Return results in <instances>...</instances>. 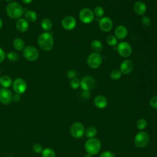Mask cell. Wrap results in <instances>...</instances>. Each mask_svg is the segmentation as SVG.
Instances as JSON below:
<instances>
[{
  "label": "cell",
  "mask_w": 157,
  "mask_h": 157,
  "mask_svg": "<svg viewBox=\"0 0 157 157\" xmlns=\"http://www.w3.org/2000/svg\"><path fill=\"white\" fill-rule=\"evenodd\" d=\"M8 157H10V156H8Z\"/></svg>",
  "instance_id": "cell-46"
},
{
  "label": "cell",
  "mask_w": 157,
  "mask_h": 157,
  "mask_svg": "<svg viewBox=\"0 0 157 157\" xmlns=\"http://www.w3.org/2000/svg\"><path fill=\"white\" fill-rule=\"evenodd\" d=\"M150 104L153 108L157 109V96H153L151 98L150 100Z\"/></svg>",
  "instance_id": "cell-35"
},
{
  "label": "cell",
  "mask_w": 157,
  "mask_h": 157,
  "mask_svg": "<svg viewBox=\"0 0 157 157\" xmlns=\"http://www.w3.org/2000/svg\"><path fill=\"white\" fill-rule=\"evenodd\" d=\"M63 27L66 30H72L73 29L76 25L75 19L72 16H66L65 17L61 22Z\"/></svg>",
  "instance_id": "cell-14"
},
{
  "label": "cell",
  "mask_w": 157,
  "mask_h": 157,
  "mask_svg": "<svg viewBox=\"0 0 157 157\" xmlns=\"http://www.w3.org/2000/svg\"><path fill=\"white\" fill-rule=\"evenodd\" d=\"M2 21L1 19H0V29L2 28Z\"/></svg>",
  "instance_id": "cell-42"
},
{
  "label": "cell",
  "mask_w": 157,
  "mask_h": 157,
  "mask_svg": "<svg viewBox=\"0 0 157 157\" xmlns=\"http://www.w3.org/2000/svg\"><path fill=\"white\" fill-rule=\"evenodd\" d=\"M102 61L101 55L99 53H91L87 59V63L90 67L92 69H96L99 67Z\"/></svg>",
  "instance_id": "cell-5"
},
{
  "label": "cell",
  "mask_w": 157,
  "mask_h": 157,
  "mask_svg": "<svg viewBox=\"0 0 157 157\" xmlns=\"http://www.w3.org/2000/svg\"><path fill=\"white\" fill-rule=\"evenodd\" d=\"M23 54L25 58L31 61L36 60L39 57L38 50L33 46H28L25 47L23 50Z\"/></svg>",
  "instance_id": "cell-9"
},
{
  "label": "cell",
  "mask_w": 157,
  "mask_h": 157,
  "mask_svg": "<svg viewBox=\"0 0 157 157\" xmlns=\"http://www.w3.org/2000/svg\"><path fill=\"white\" fill-rule=\"evenodd\" d=\"M104 9L102 7L96 6V7H94L93 13H94V15H95L98 17H102L104 15Z\"/></svg>",
  "instance_id": "cell-30"
},
{
  "label": "cell",
  "mask_w": 157,
  "mask_h": 157,
  "mask_svg": "<svg viewBox=\"0 0 157 157\" xmlns=\"http://www.w3.org/2000/svg\"><path fill=\"white\" fill-rule=\"evenodd\" d=\"M12 100V94L11 91L7 88L0 90V102L4 104H8Z\"/></svg>",
  "instance_id": "cell-13"
},
{
  "label": "cell",
  "mask_w": 157,
  "mask_h": 157,
  "mask_svg": "<svg viewBox=\"0 0 157 157\" xmlns=\"http://www.w3.org/2000/svg\"><path fill=\"white\" fill-rule=\"evenodd\" d=\"M33 151L36 153H42V151H43V147L39 144H36L33 145Z\"/></svg>",
  "instance_id": "cell-34"
},
{
  "label": "cell",
  "mask_w": 157,
  "mask_h": 157,
  "mask_svg": "<svg viewBox=\"0 0 157 157\" xmlns=\"http://www.w3.org/2000/svg\"><path fill=\"white\" fill-rule=\"evenodd\" d=\"M20 99V94H14L13 96H12V99L14 101H18Z\"/></svg>",
  "instance_id": "cell-40"
},
{
  "label": "cell",
  "mask_w": 157,
  "mask_h": 157,
  "mask_svg": "<svg viewBox=\"0 0 157 157\" xmlns=\"http://www.w3.org/2000/svg\"><path fill=\"white\" fill-rule=\"evenodd\" d=\"M101 144L100 141L95 138L88 139L85 144V148L86 152L90 155H94L98 153L101 150Z\"/></svg>",
  "instance_id": "cell-3"
},
{
  "label": "cell",
  "mask_w": 157,
  "mask_h": 157,
  "mask_svg": "<svg viewBox=\"0 0 157 157\" xmlns=\"http://www.w3.org/2000/svg\"><path fill=\"white\" fill-rule=\"evenodd\" d=\"M133 9L134 12L137 15H143L147 10V6L142 1H137L134 4Z\"/></svg>",
  "instance_id": "cell-16"
},
{
  "label": "cell",
  "mask_w": 157,
  "mask_h": 157,
  "mask_svg": "<svg viewBox=\"0 0 157 157\" xmlns=\"http://www.w3.org/2000/svg\"><path fill=\"white\" fill-rule=\"evenodd\" d=\"M117 51L119 55L123 57H128L131 55L132 48L129 44L126 42H121L117 46Z\"/></svg>",
  "instance_id": "cell-10"
},
{
  "label": "cell",
  "mask_w": 157,
  "mask_h": 157,
  "mask_svg": "<svg viewBox=\"0 0 157 157\" xmlns=\"http://www.w3.org/2000/svg\"><path fill=\"white\" fill-rule=\"evenodd\" d=\"M12 82L11 78L7 75H3L0 78V84L5 88L10 86Z\"/></svg>",
  "instance_id": "cell-21"
},
{
  "label": "cell",
  "mask_w": 157,
  "mask_h": 157,
  "mask_svg": "<svg viewBox=\"0 0 157 157\" xmlns=\"http://www.w3.org/2000/svg\"><path fill=\"white\" fill-rule=\"evenodd\" d=\"M96 86L94 78L90 75L85 76L80 80V86L83 90L90 91Z\"/></svg>",
  "instance_id": "cell-7"
},
{
  "label": "cell",
  "mask_w": 157,
  "mask_h": 157,
  "mask_svg": "<svg viewBox=\"0 0 157 157\" xmlns=\"http://www.w3.org/2000/svg\"><path fill=\"white\" fill-rule=\"evenodd\" d=\"M25 18L27 21L30 22L35 21L37 18V13L33 10H28L25 14Z\"/></svg>",
  "instance_id": "cell-22"
},
{
  "label": "cell",
  "mask_w": 157,
  "mask_h": 157,
  "mask_svg": "<svg viewBox=\"0 0 157 157\" xmlns=\"http://www.w3.org/2000/svg\"><path fill=\"white\" fill-rule=\"evenodd\" d=\"M5 1H11V0H5Z\"/></svg>",
  "instance_id": "cell-44"
},
{
  "label": "cell",
  "mask_w": 157,
  "mask_h": 157,
  "mask_svg": "<svg viewBox=\"0 0 157 157\" xmlns=\"http://www.w3.org/2000/svg\"><path fill=\"white\" fill-rule=\"evenodd\" d=\"M107 43L111 46H114L117 44V39L115 36L110 35L106 39Z\"/></svg>",
  "instance_id": "cell-29"
},
{
  "label": "cell",
  "mask_w": 157,
  "mask_h": 157,
  "mask_svg": "<svg viewBox=\"0 0 157 157\" xmlns=\"http://www.w3.org/2000/svg\"><path fill=\"white\" fill-rule=\"evenodd\" d=\"M70 85L72 88L77 89L80 86V80L78 78H74L70 82Z\"/></svg>",
  "instance_id": "cell-32"
},
{
  "label": "cell",
  "mask_w": 157,
  "mask_h": 157,
  "mask_svg": "<svg viewBox=\"0 0 157 157\" xmlns=\"http://www.w3.org/2000/svg\"><path fill=\"white\" fill-rule=\"evenodd\" d=\"M150 141L149 135L146 132H140L136 134L134 139V144L137 147L144 148Z\"/></svg>",
  "instance_id": "cell-4"
},
{
  "label": "cell",
  "mask_w": 157,
  "mask_h": 157,
  "mask_svg": "<svg viewBox=\"0 0 157 157\" xmlns=\"http://www.w3.org/2000/svg\"><path fill=\"white\" fill-rule=\"evenodd\" d=\"M94 104L99 109H104L107 105V99L101 95L97 96L94 99Z\"/></svg>",
  "instance_id": "cell-18"
},
{
  "label": "cell",
  "mask_w": 157,
  "mask_h": 157,
  "mask_svg": "<svg viewBox=\"0 0 157 157\" xmlns=\"http://www.w3.org/2000/svg\"><path fill=\"white\" fill-rule=\"evenodd\" d=\"M136 125L139 129L142 130L146 128V126L147 125V123L145 119L140 118L137 120V121L136 123Z\"/></svg>",
  "instance_id": "cell-28"
},
{
  "label": "cell",
  "mask_w": 157,
  "mask_h": 157,
  "mask_svg": "<svg viewBox=\"0 0 157 157\" xmlns=\"http://www.w3.org/2000/svg\"><path fill=\"white\" fill-rule=\"evenodd\" d=\"M82 97L83 98H85V99H87L90 97V91H86V90H83V93H82Z\"/></svg>",
  "instance_id": "cell-39"
},
{
  "label": "cell",
  "mask_w": 157,
  "mask_h": 157,
  "mask_svg": "<svg viewBox=\"0 0 157 157\" xmlns=\"http://www.w3.org/2000/svg\"><path fill=\"white\" fill-rule=\"evenodd\" d=\"M0 73H1V71H0Z\"/></svg>",
  "instance_id": "cell-45"
},
{
  "label": "cell",
  "mask_w": 157,
  "mask_h": 157,
  "mask_svg": "<svg viewBox=\"0 0 157 157\" xmlns=\"http://www.w3.org/2000/svg\"><path fill=\"white\" fill-rule=\"evenodd\" d=\"M115 34L116 37L118 39H123L128 35V29L125 26L120 25L116 28L115 30Z\"/></svg>",
  "instance_id": "cell-17"
},
{
  "label": "cell",
  "mask_w": 157,
  "mask_h": 157,
  "mask_svg": "<svg viewBox=\"0 0 157 157\" xmlns=\"http://www.w3.org/2000/svg\"><path fill=\"white\" fill-rule=\"evenodd\" d=\"M42 157H55L56 154L53 150L50 148H47L43 150L42 152Z\"/></svg>",
  "instance_id": "cell-26"
},
{
  "label": "cell",
  "mask_w": 157,
  "mask_h": 157,
  "mask_svg": "<svg viewBox=\"0 0 157 157\" xmlns=\"http://www.w3.org/2000/svg\"><path fill=\"white\" fill-rule=\"evenodd\" d=\"M121 72L120 70H118V69L113 70L110 74V78L114 80H118L121 77Z\"/></svg>",
  "instance_id": "cell-27"
},
{
  "label": "cell",
  "mask_w": 157,
  "mask_h": 157,
  "mask_svg": "<svg viewBox=\"0 0 157 157\" xmlns=\"http://www.w3.org/2000/svg\"><path fill=\"white\" fill-rule=\"evenodd\" d=\"M7 57L9 61H12V62L17 61L18 59V54L14 52H11L8 53L7 55Z\"/></svg>",
  "instance_id": "cell-31"
},
{
  "label": "cell",
  "mask_w": 157,
  "mask_h": 157,
  "mask_svg": "<svg viewBox=\"0 0 157 157\" xmlns=\"http://www.w3.org/2000/svg\"><path fill=\"white\" fill-rule=\"evenodd\" d=\"M99 26L102 31L109 32L113 26L112 20L108 17H103L99 21Z\"/></svg>",
  "instance_id": "cell-12"
},
{
  "label": "cell",
  "mask_w": 157,
  "mask_h": 157,
  "mask_svg": "<svg viewBox=\"0 0 157 157\" xmlns=\"http://www.w3.org/2000/svg\"><path fill=\"white\" fill-rule=\"evenodd\" d=\"M141 21H142V25L145 26V27H148L151 24V20L150 19L149 17H147V16H144L142 18V20H141Z\"/></svg>",
  "instance_id": "cell-33"
},
{
  "label": "cell",
  "mask_w": 157,
  "mask_h": 157,
  "mask_svg": "<svg viewBox=\"0 0 157 157\" xmlns=\"http://www.w3.org/2000/svg\"><path fill=\"white\" fill-rule=\"evenodd\" d=\"M6 12L9 17L11 18L17 19L22 16L24 10L20 4L16 2H12L7 6Z\"/></svg>",
  "instance_id": "cell-2"
},
{
  "label": "cell",
  "mask_w": 157,
  "mask_h": 157,
  "mask_svg": "<svg viewBox=\"0 0 157 157\" xmlns=\"http://www.w3.org/2000/svg\"><path fill=\"white\" fill-rule=\"evenodd\" d=\"M13 46L17 50L20 51L24 48L25 43L21 39L17 38L13 42Z\"/></svg>",
  "instance_id": "cell-23"
},
{
  "label": "cell",
  "mask_w": 157,
  "mask_h": 157,
  "mask_svg": "<svg viewBox=\"0 0 157 157\" xmlns=\"http://www.w3.org/2000/svg\"><path fill=\"white\" fill-rule=\"evenodd\" d=\"M94 13L93 12L88 8H84L82 9L79 13L80 20L86 24L91 23L94 20Z\"/></svg>",
  "instance_id": "cell-8"
},
{
  "label": "cell",
  "mask_w": 157,
  "mask_h": 157,
  "mask_svg": "<svg viewBox=\"0 0 157 157\" xmlns=\"http://www.w3.org/2000/svg\"><path fill=\"white\" fill-rule=\"evenodd\" d=\"M134 69V63L132 61L126 59L123 61L120 65V71L123 74H130Z\"/></svg>",
  "instance_id": "cell-15"
},
{
  "label": "cell",
  "mask_w": 157,
  "mask_h": 157,
  "mask_svg": "<svg viewBox=\"0 0 157 157\" xmlns=\"http://www.w3.org/2000/svg\"><path fill=\"white\" fill-rule=\"evenodd\" d=\"M91 47L96 53L101 52L103 48L102 43L98 40H93L91 43Z\"/></svg>",
  "instance_id": "cell-20"
},
{
  "label": "cell",
  "mask_w": 157,
  "mask_h": 157,
  "mask_svg": "<svg viewBox=\"0 0 157 157\" xmlns=\"http://www.w3.org/2000/svg\"><path fill=\"white\" fill-rule=\"evenodd\" d=\"M39 45L45 51L51 50L54 45L52 36L48 33H44L40 34L37 39Z\"/></svg>",
  "instance_id": "cell-1"
},
{
  "label": "cell",
  "mask_w": 157,
  "mask_h": 157,
  "mask_svg": "<svg viewBox=\"0 0 157 157\" xmlns=\"http://www.w3.org/2000/svg\"><path fill=\"white\" fill-rule=\"evenodd\" d=\"M71 134L75 138L82 137L85 133L83 125L80 122H75L72 124L70 128Z\"/></svg>",
  "instance_id": "cell-6"
},
{
  "label": "cell",
  "mask_w": 157,
  "mask_h": 157,
  "mask_svg": "<svg viewBox=\"0 0 157 157\" xmlns=\"http://www.w3.org/2000/svg\"><path fill=\"white\" fill-rule=\"evenodd\" d=\"M5 56H6V54L4 51L0 48V63L4 61L5 58Z\"/></svg>",
  "instance_id": "cell-38"
},
{
  "label": "cell",
  "mask_w": 157,
  "mask_h": 157,
  "mask_svg": "<svg viewBox=\"0 0 157 157\" xmlns=\"http://www.w3.org/2000/svg\"><path fill=\"white\" fill-rule=\"evenodd\" d=\"M0 1H1V0H0Z\"/></svg>",
  "instance_id": "cell-47"
},
{
  "label": "cell",
  "mask_w": 157,
  "mask_h": 157,
  "mask_svg": "<svg viewBox=\"0 0 157 157\" xmlns=\"http://www.w3.org/2000/svg\"><path fill=\"white\" fill-rule=\"evenodd\" d=\"M100 157H115V156H114V154L111 151H106L102 152L101 154Z\"/></svg>",
  "instance_id": "cell-36"
},
{
  "label": "cell",
  "mask_w": 157,
  "mask_h": 157,
  "mask_svg": "<svg viewBox=\"0 0 157 157\" xmlns=\"http://www.w3.org/2000/svg\"><path fill=\"white\" fill-rule=\"evenodd\" d=\"M85 132L86 137L90 139H91L96 136L97 129L94 126H90L86 129V131Z\"/></svg>",
  "instance_id": "cell-25"
},
{
  "label": "cell",
  "mask_w": 157,
  "mask_h": 157,
  "mask_svg": "<svg viewBox=\"0 0 157 157\" xmlns=\"http://www.w3.org/2000/svg\"><path fill=\"white\" fill-rule=\"evenodd\" d=\"M41 27L46 31L51 29L52 27V21L48 18H44L41 21Z\"/></svg>",
  "instance_id": "cell-24"
},
{
  "label": "cell",
  "mask_w": 157,
  "mask_h": 157,
  "mask_svg": "<svg viewBox=\"0 0 157 157\" xmlns=\"http://www.w3.org/2000/svg\"><path fill=\"white\" fill-rule=\"evenodd\" d=\"M28 22L24 18H20L16 22V28L20 32L23 33L26 31L28 28Z\"/></svg>",
  "instance_id": "cell-19"
},
{
  "label": "cell",
  "mask_w": 157,
  "mask_h": 157,
  "mask_svg": "<svg viewBox=\"0 0 157 157\" xmlns=\"http://www.w3.org/2000/svg\"><path fill=\"white\" fill-rule=\"evenodd\" d=\"M25 4H30L33 0H22Z\"/></svg>",
  "instance_id": "cell-41"
},
{
  "label": "cell",
  "mask_w": 157,
  "mask_h": 157,
  "mask_svg": "<svg viewBox=\"0 0 157 157\" xmlns=\"http://www.w3.org/2000/svg\"><path fill=\"white\" fill-rule=\"evenodd\" d=\"M84 157H91V155H90V154L87 153L86 155H85V156H84Z\"/></svg>",
  "instance_id": "cell-43"
},
{
  "label": "cell",
  "mask_w": 157,
  "mask_h": 157,
  "mask_svg": "<svg viewBox=\"0 0 157 157\" xmlns=\"http://www.w3.org/2000/svg\"><path fill=\"white\" fill-rule=\"evenodd\" d=\"M67 77L69 78H75V75H76V73L73 70H70L67 72Z\"/></svg>",
  "instance_id": "cell-37"
},
{
  "label": "cell",
  "mask_w": 157,
  "mask_h": 157,
  "mask_svg": "<svg viewBox=\"0 0 157 157\" xmlns=\"http://www.w3.org/2000/svg\"><path fill=\"white\" fill-rule=\"evenodd\" d=\"M13 90L17 94H22L23 93L27 88V85L26 82L20 78H16L12 84Z\"/></svg>",
  "instance_id": "cell-11"
}]
</instances>
